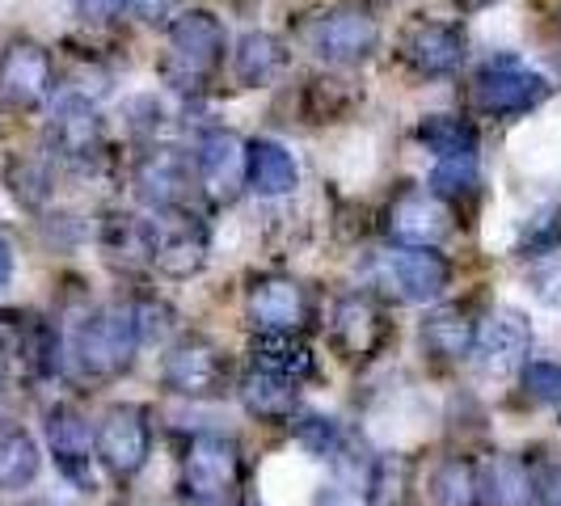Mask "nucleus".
Masks as SVG:
<instances>
[{"label": "nucleus", "mask_w": 561, "mask_h": 506, "mask_svg": "<svg viewBox=\"0 0 561 506\" xmlns=\"http://www.w3.org/2000/svg\"><path fill=\"white\" fill-rule=\"evenodd\" d=\"M291 38L325 68H355L380 51L385 30L367 4H330V9L305 13L291 30Z\"/></svg>", "instance_id": "1"}, {"label": "nucleus", "mask_w": 561, "mask_h": 506, "mask_svg": "<svg viewBox=\"0 0 561 506\" xmlns=\"http://www.w3.org/2000/svg\"><path fill=\"white\" fill-rule=\"evenodd\" d=\"M228 30L211 9H178L165 22V81L178 93H198L225 64Z\"/></svg>", "instance_id": "2"}, {"label": "nucleus", "mask_w": 561, "mask_h": 506, "mask_svg": "<svg viewBox=\"0 0 561 506\" xmlns=\"http://www.w3.org/2000/svg\"><path fill=\"white\" fill-rule=\"evenodd\" d=\"M140 325L131 304H102L72 334V359L93 380H118L140 355Z\"/></svg>", "instance_id": "3"}, {"label": "nucleus", "mask_w": 561, "mask_h": 506, "mask_svg": "<svg viewBox=\"0 0 561 506\" xmlns=\"http://www.w3.org/2000/svg\"><path fill=\"white\" fill-rule=\"evenodd\" d=\"M144 228V262L165 275V279H191L203 271L207 262V225L203 216L191 207H161L148 211V220H140Z\"/></svg>", "instance_id": "4"}, {"label": "nucleus", "mask_w": 561, "mask_h": 506, "mask_svg": "<svg viewBox=\"0 0 561 506\" xmlns=\"http://www.w3.org/2000/svg\"><path fill=\"white\" fill-rule=\"evenodd\" d=\"M367 275L397 300L426 304L451 287V262L439 253V245H389L371 257Z\"/></svg>", "instance_id": "5"}, {"label": "nucleus", "mask_w": 561, "mask_h": 506, "mask_svg": "<svg viewBox=\"0 0 561 506\" xmlns=\"http://www.w3.org/2000/svg\"><path fill=\"white\" fill-rule=\"evenodd\" d=\"M545 97H549V81L515 56L485 59L469 81V102L485 118H519L536 111Z\"/></svg>", "instance_id": "6"}, {"label": "nucleus", "mask_w": 561, "mask_h": 506, "mask_svg": "<svg viewBox=\"0 0 561 506\" xmlns=\"http://www.w3.org/2000/svg\"><path fill=\"white\" fill-rule=\"evenodd\" d=\"M469 56V34L460 22L444 18H410L397 30V59L414 72V77H451Z\"/></svg>", "instance_id": "7"}, {"label": "nucleus", "mask_w": 561, "mask_h": 506, "mask_svg": "<svg viewBox=\"0 0 561 506\" xmlns=\"http://www.w3.org/2000/svg\"><path fill=\"white\" fill-rule=\"evenodd\" d=\"M93 448H98V460L106 464V473L118 481H131L148 464L152 456V422H148V410L136 405V401H118L111 405L98 430H93Z\"/></svg>", "instance_id": "8"}, {"label": "nucleus", "mask_w": 561, "mask_h": 506, "mask_svg": "<svg viewBox=\"0 0 561 506\" xmlns=\"http://www.w3.org/2000/svg\"><path fill=\"white\" fill-rule=\"evenodd\" d=\"M161 384L173 396H191V401H211L225 396L228 389V359L220 355L216 342L198 334L178 337L161 359Z\"/></svg>", "instance_id": "9"}, {"label": "nucleus", "mask_w": 561, "mask_h": 506, "mask_svg": "<svg viewBox=\"0 0 561 506\" xmlns=\"http://www.w3.org/2000/svg\"><path fill=\"white\" fill-rule=\"evenodd\" d=\"M51 93H56V56L34 38H13L0 51V97H4V106L34 114L51 102Z\"/></svg>", "instance_id": "10"}, {"label": "nucleus", "mask_w": 561, "mask_h": 506, "mask_svg": "<svg viewBox=\"0 0 561 506\" xmlns=\"http://www.w3.org/2000/svg\"><path fill=\"white\" fill-rule=\"evenodd\" d=\"M237 481H241V448H237V439L216 435V430L195 435L186 456H182V485H186V494L203 506H216L237 490Z\"/></svg>", "instance_id": "11"}, {"label": "nucleus", "mask_w": 561, "mask_h": 506, "mask_svg": "<svg viewBox=\"0 0 561 506\" xmlns=\"http://www.w3.org/2000/svg\"><path fill=\"white\" fill-rule=\"evenodd\" d=\"M47 140L59 161L89 169L106 157V123L84 93H64L47 123Z\"/></svg>", "instance_id": "12"}, {"label": "nucleus", "mask_w": 561, "mask_h": 506, "mask_svg": "<svg viewBox=\"0 0 561 506\" xmlns=\"http://www.w3.org/2000/svg\"><path fill=\"white\" fill-rule=\"evenodd\" d=\"M385 228L397 245H439L456 228V211L448 198H439L431 186H405L389 203Z\"/></svg>", "instance_id": "13"}, {"label": "nucleus", "mask_w": 561, "mask_h": 506, "mask_svg": "<svg viewBox=\"0 0 561 506\" xmlns=\"http://www.w3.org/2000/svg\"><path fill=\"white\" fill-rule=\"evenodd\" d=\"M195 186L211 203H232L245 191V140L225 127H207L195 143Z\"/></svg>", "instance_id": "14"}, {"label": "nucleus", "mask_w": 561, "mask_h": 506, "mask_svg": "<svg viewBox=\"0 0 561 506\" xmlns=\"http://www.w3.org/2000/svg\"><path fill=\"white\" fill-rule=\"evenodd\" d=\"M245 312H250V321L257 330L300 334L312 321V300L296 279H287V275H262V279L250 283Z\"/></svg>", "instance_id": "15"}, {"label": "nucleus", "mask_w": 561, "mask_h": 506, "mask_svg": "<svg viewBox=\"0 0 561 506\" xmlns=\"http://www.w3.org/2000/svg\"><path fill=\"white\" fill-rule=\"evenodd\" d=\"M131 186H136V198L148 211L191 207V161L178 148H148L136 161Z\"/></svg>", "instance_id": "16"}, {"label": "nucleus", "mask_w": 561, "mask_h": 506, "mask_svg": "<svg viewBox=\"0 0 561 506\" xmlns=\"http://www.w3.org/2000/svg\"><path fill=\"white\" fill-rule=\"evenodd\" d=\"M528 350H533V325L528 317L515 309H494L478 325V342H473V355H478L481 371H515V367L528 364Z\"/></svg>", "instance_id": "17"}, {"label": "nucleus", "mask_w": 561, "mask_h": 506, "mask_svg": "<svg viewBox=\"0 0 561 506\" xmlns=\"http://www.w3.org/2000/svg\"><path fill=\"white\" fill-rule=\"evenodd\" d=\"M47 448L56 456L59 473L77 485H93V460H98V448H93V430L89 422L72 410V405H56L47 410Z\"/></svg>", "instance_id": "18"}, {"label": "nucleus", "mask_w": 561, "mask_h": 506, "mask_svg": "<svg viewBox=\"0 0 561 506\" xmlns=\"http://www.w3.org/2000/svg\"><path fill=\"white\" fill-rule=\"evenodd\" d=\"M330 334H334V346L346 359H367L385 346L389 321L367 296H342L334 304V317H330Z\"/></svg>", "instance_id": "19"}, {"label": "nucleus", "mask_w": 561, "mask_h": 506, "mask_svg": "<svg viewBox=\"0 0 561 506\" xmlns=\"http://www.w3.org/2000/svg\"><path fill=\"white\" fill-rule=\"evenodd\" d=\"M287 43L271 30H245L232 47V77L241 89H262V84L279 81L283 68H287Z\"/></svg>", "instance_id": "20"}, {"label": "nucleus", "mask_w": 561, "mask_h": 506, "mask_svg": "<svg viewBox=\"0 0 561 506\" xmlns=\"http://www.w3.org/2000/svg\"><path fill=\"white\" fill-rule=\"evenodd\" d=\"M245 186L262 198H283L300 186V165L279 140L245 143Z\"/></svg>", "instance_id": "21"}, {"label": "nucleus", "mask_w": 561, "mask_h": 506, "mask_svg": "<svg viewBox=\"0 0 561 506\" xmlns=\"http://www.w3.org/2000/svg\"><path fill=\"white\" fill-rule=\"evenodd\" d=\"M253 367L271 371V376H283V380H309L317 371V355L312 346L300 334H287V330H257L250 346Z\"/></svg>", "instance_id": "22"}, {"label": "nucleus", "mask_w": 561, "mask_h": 506, "mask_svg": "<svg viewBox=\"0 0 561 506\" xmlns=\"http://www.w3.org/2000/svg\"><path fill=\"white\" fill-rule=\"evenodd\" d=\"M241 405L257 422H275L279 426V422H291L300 414V393H296V380H283V376L253 367L250 376L241 380Z\"/></svg>", "instance_id": "23"}, {"label": "nucleus", "mask_w": 561, "mask_h": 506, "mask_svg": "<svg viewBox=\"0 0 561 506\" xmlns=\"http://www.w3.org/2000/svg\"><path fill=\"white\" fill-rule=\"evenodd\" d=\"M422 350L435 355V359H465L473 355V342H478V321L469 317L465 309H435L426 321H422Z\"/></svg>", "instance_id": "24"}, {"label": "nucleus", "mask_w": 561, "mask_h": 506, "mask_svg": "<svg viewBox=\"0 0 561 506\" xmlns=\"http://www.w3.org/2000/svg\"><path fill=\"white\" fill-rule=\"evenodd\" d=\"M419 143L435 157H478L481 131L473 118H460V114H426L419 123Z\"/></svg>", "instance_id": "25"}, {"label": "nucleus", "mask_w": 561, "mask_h": 506, "mask_svg": "<svg viewBox=\"0 0 561 506\" xmlns=\"http://www.w3.org/2000/svg\"><path fill=\"white\" fill-rule=\"evenodd\" d=\"M536 481L519 456H494L481 473V503L485 506H533Z\"/></svg>", "instance_id": "26"}, {"label": "nucleus", "mask_w": 561, "mask_h": 506, "mask_svg": "<svg viewBox=\"0 0 561 506\" xmlns=\"http://www.w3.org/2000/svg\"><path fill=\"white\" fill-rule=\"evenodd\" d=\"M43 469V451L22 426L0 422V490H26Z\"/></svg>", "instance_id": "27"}, {"label": "nucleus", "mask_w": 561, "mask_h": 506, "mask_svg": "<svg viewBox=\"0 0 561 506\" xmlns=\"http://www.w3.org/2000/svg\"><path fill=\"white\" fill-rule=\"evenodd\" d=\"M431 498L435 506H481V473L473 460L448 456L431 473Z\"/></svg>", "instance_id": "28"}, {"label": "nucleus", "mask_w": 561, "mask_h": 506, "mask_svg": "<svg viewBox=\"0 0 561 506\" xmlns=\"http://www.w3.org/2000/svg\"><path fill=\"white\" fill-rule=\"evenodd\" d=\"M355 102H359L355 84L342 81V77H317L305 84V114L312 123H337L355 111Z\"/></svg>", "instance_id": "29"}, {"label": "nucleus", "mask_w": 561, "mask_h": 506, "mask_svg": "<svg viewBox=\"0 0 561 506\" xmlns=\"http://www.w3.org/2000/svg\"><path fill=\"white\" fill-rule=\"evenodd\" d=\"M4 186H9V195L18 198L22 207H43L51 198L56 177H51V165L38 161V157H13L4 165Z\"/></svg>", "instance_id": "30"}, {"label": "nucleus", "mask_w": 561, "mask_h": 506, "mask_svg": "<svg viewBox=\"0 0 561 506\" xmlns=\"http://www.w3.org/2000/svg\"><path fill=\"white\" fill-rule=\"evenodd\" d=\"M431 191H435L439 198H448L451 211H456V207H460V198H473L481 191L478 157H444V161H435Z\"/></svg>", "instance_id": "31"}, {"label": "nucleus", "mask_w": 561, "mask_h": 506, "mask_svg": "<svg viewBox=\"0 0 561 506\" xmlns=\"http://www.w3.org/2000/svg\"><path fill=\"white\" fill-rule=\"evenodd\" d=\"M18 355H22V364L34 376H47V371L59 367V337L51 334V325H43V321L30 317L26 325L18 330Z\"/></svg>", "instance_id": "32"}, {"label": "nucleus", "mask_w": 561, "mask_h": 506, "mask_svg": "<svg viewBox=\"0 0 561 506\" xmlns=\"http://www.w3.org/2000/svg\"><path fill=\"white\" fill-rule=\"evenodd\" d=\"M524 389L545 401V405H558L561 410V367L558 364H524Z\"/></svg>", "instance_id": "33"}, {"label": "nucleus", "mask_w": 561, "mask_h": 506, "mask_svg": "<svg viewBox=\"0 0 561 506\" xmlns=\"http://www.w3.org/2000/svg\"><path fill=\"white\" fill-rule=\"evenodd\" d=\"M84 26H114L123 13H131V0H72Z\"/></svg>", "instance_id": "34"}, {"label": "nucleus", "mask_w": 561, "mask_h": 506, "mask_svg": "<svg viewBox=\"0 0 561 506\" xmlns=\"http://www.w3.org/2000/svg\"><path fill=\"white\" fill-rule=\"evenodd\" d=\"M136 309V325H140V342H157V337H165L169 330V304L161 300H140V304H131Z\"/></svg>", "instance_id": "35"}, {"label": "nucleus", "mask_w": 561, "mask_h": 506, "mask_svg": "<svg viewBox=\"0 0 561 506\" xmlns=\"http://www.w3.org/2000/svg\"><path fill=\"white\" fill-rule=\"evenodd\" d=\"M533 291L549 304V309H561V262H545V266H536Z\"/></svg>", "instance_id": "36"}, {"label": "nucleus", "mask_w": 561, "mask_h": 506, "mask_svg": "<svg viewBox=\"0 0 561 506\" xmlns=\"http://www.w3.org/2000/svg\"><path fill=\"white\" fill-rule=\"evenodd\" d=\"M558 237H561V220H558V211H549V216H540V220L533 225V237L524 232V250L549 253L553 245H558Z\"/></svg>", "instance_id": "37"}, {"label": "nucleus", "mask_w": 561, "mask_h": 506, "mask_svg": "<svg viewBox=\"0 0 561 506\" xmlns=\"http://www.w3.org/2000/svg\"><path fill=\"white\" fill-rule=\"evenodd\" d=\"M182 0H131V13L144 18V22H169L178 13Z\"/></svg>", "instance_id": "38"}, {"label": "nucleus", "mask_w": 561, "mask_h": 506, "mask_svg": "<svg viewBox=\"0 0 561 506\" xmlns=\"http://www.w3.org/2000/svg\"><path fill=\"white\" fill-rule=\"evenodd\" d=\"M536 503L540 506H561V464L545 469L536 481Z\"/></svg>", "instance_id": "39"}, {"label": "nucleus", "mask_w": 561, "mask_h": 506, "mask_svg": "<svg viewBox=\"0 0 561 506\" xmlns=\"http://www.w3.org/2000/svg\"><path fill=\"white\" fill-rule=\"evenodd\" d=\"M13 279V250H9V241L0 237V287Z\"/></svg>", "instance_id": "40"}, {"label": "nucleus", "mask_w": 561, "mask_h": 506, "mask_svg": "<svg viewBox=\"0 0 561 506\" xmlns=\"http://www.w3.org/2000/svg\"><path fill=\"white\" fill-rule=\"evenodd\" d=\"M490 4H499V0H456L460 13H481V9H490Z\"/></svg>", "instance_id": "41"}, {"label": "nucleus", "mask_w": 561, "mask_h": 506, "mask_svg": "<svg viewBox=\"0 0 561 506\" xmlns=\"http://www.w3.org/2000/svg\"><path fill=\"white\" fill-rule=\"evenodd\" d=\"M4 376H9V355H4V346H0V389H4Z\"/></svg>", "instance_id": "42"}, {"label": "nucleus", "mask_w": 561, "mask_h": 506, "mask_svg": "<svg viewBox=\"0 0 561 506\" xmlns=\"http://www.w3.org/2000/svg\"><path fill=\"white\" fill-rule=\"evenodd\" d=\"M553 26H558V34H561V4L553 9Z\"/></svg>", "instance_id": "43"}, {"label": "nucleus", "mask_w": 561, "mask_h": 506, "mask_svg": "<svg viewBox=\"0 0 561 506\" xmlns=\"http://www.w3.org/2000/svg\"><path fill=\"white\" fill-rule=\"evenodd\" d=\"M22 506H51V503H22Z\"/></svg>", "instance_id": "44"}]
</instances>
